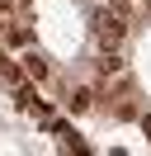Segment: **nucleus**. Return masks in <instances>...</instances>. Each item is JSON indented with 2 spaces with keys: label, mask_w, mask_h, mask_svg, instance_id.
<instances>
[{
  "label": "nucleus",
  "mask_w": 151,
  "mask_h": 156,
  "mask_svg": "<svg viewBox=\"0 0 151 156\" xmlns=\"http://www.w3.org/2000/svg\"><path fill=\"white\" fill-rule=\"evenodd\" d=\"M99 43H123V19L118 14H99Z\"/></svg>",
  "instance_id": "1"
},
{
  "label": "nucleus",
  "mask_w": 151,
  "mask_h": 156,
  "mask_svg": "<svg viewBox=\"0 0 151 156\" xmlns=\"http://www.w3.org/2000/svg\"><path fill=\"white\" fill-rule=\"evenodd\" d=\"M19 104H24V109H33V114H47V104L33 95V85H19Z\"/></svg>",
  "instance_id": "2"
},
{
  "label": "nucleus",
  "mask_w": 151,
  "mask_h": 156,
  "mask_svg": "<svg viewBox=\"0 0 151 156\" xmlns=\"http://www.w3.org/2000/svg\"><path fill=\"white\" fill-rule=\"evenodd\" d=\"M24 71H28L33 80H43V76H47V62L38 57V52H28V57H24Z\"/></svg>",
  "instance_id": "3"
},
{
  "label": "nucleus",
  "mask_w": 151,
  "mask_h": 156,
  "mask_svg": "<svg viewBox=\"0 0 151 156\" xmlns=\"http://www.w3.org/2000/svg\"><path fill=\"white\" fill-rule=\"evenodd\" d=\"M5 5H14V0H0V10H5Z\"/></svg>",
  "instance_id": "4"
}]
</instances>
